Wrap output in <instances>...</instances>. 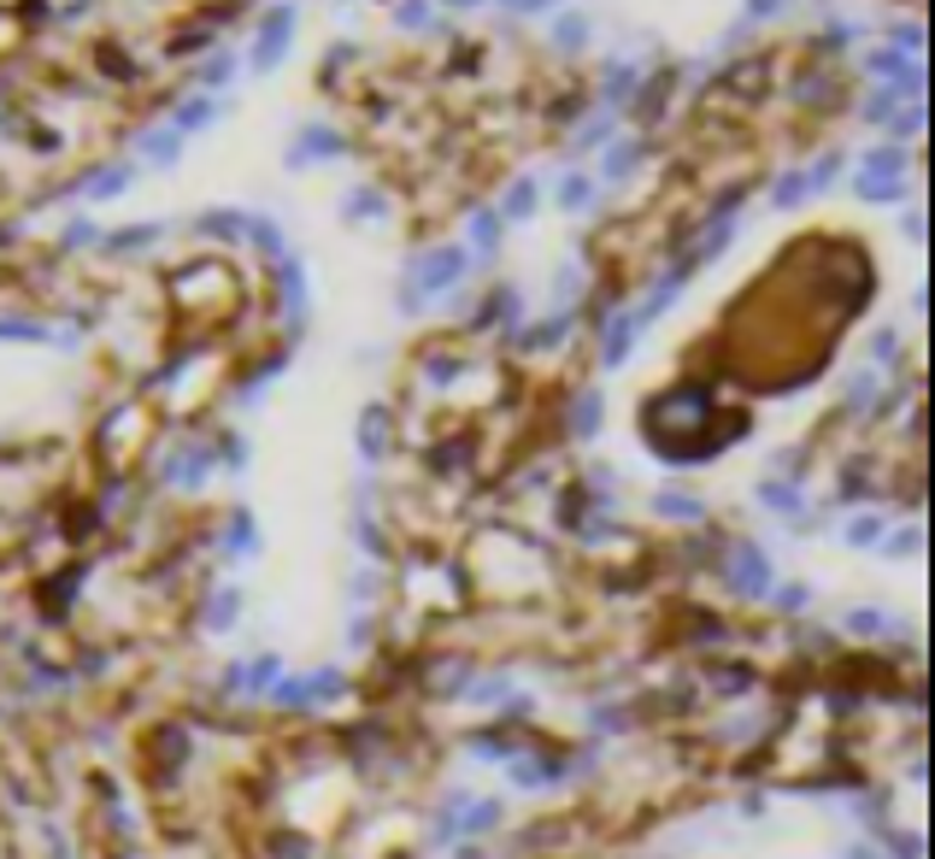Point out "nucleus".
<instances>
[{
    "mask_svg": "<svg viewBox=\"0 0 935 859\" xmlns=\"http://www.w3.org/2000/svg\"><path fill=\"white\" fill-rule=\"evenodd\" d=\"M288 42H295V7H272L259 18V36H254V71H277Z\"/></svg>",
    "mask_w": 935,
    "mask_h": 859,
    "instance_id": "nucleus-1",
    "label": "nucleus"
},
{
    "mask_svg": "<svg viewBox=\"0 0 935 859\" xmlns=\"http://www.w3.org/2000/svg\"><path fill=\"white\" fill-rule=\"evenodd\" d=\"M460 271H465V254L460 248H435L419 277H424V289H447V283H460Z\"/></svg>",
    "mask_w": 935,
    "mask_h": 859,
    "instance_id": "nucleus-2",
    "label": "nucleus"
},
{
    "mask_svg": "<svg viewBox=\"0 0 935 859\" xmlns=\"http://www.w3.org/2000/svg\"><path fill=\"white\" fill-rule=\"evenodd\" d=\"M218 118V100H206V95H189L177 107V136H189V130H206Z\"/></svg>",
    "mask_w": 935,
    "mask_h": 859,
    "instance_id": "nucleus-3",
    "label": "nucleus"
},
{
    "mask_svg": "<svg viewBox=\"0 0 935 859\" xmlns=\"http://www.w3.org/2000/svg\"><path fill=\"white\" fill-rule=\"evenodd\" d=\"M177 148H183L177 130H148V136H141V154H148L154 166H177Z\"/></svg>",
    "mask_w": 935,
    "mask_h": 859,
    "instance_id": "nucleus-4",
    "label": "nucleus"
},
{
    "mask_svg": "<svg viewBox=\"0 0 935 859\" xmlns=\"http://www.w3.org/2000/svg\"><path fill=\"white\" fill-rule=\"evenodd\" d=\"M865 177H906V154H900V148L865 154Z\"/></svg>",
    "mask_w": 935,
    "mask_h": 859,
    "instance_id": "nucleus-5",
    "label": "nucleus"
},
{
    "mask_svg": "<svg viewBox=\"0 0 935 859\" xmlns=\"http://www.w3.org/2000/svg\"><path fill=\"white\" fill-rule=\"evenodd\" d=\"M553 42L559 48H589V18H559V24H553Z\"/></svg>",
    "mask_w": 935,
    "mask_h": 859,
    "instance_id": "nucleus-6",
    "label": "nucleus"
},
{
    "mask_svg": "<svg viewBox=\"0 0 935 859\" xmlns=\"http://www.w3.org/2000/svg\"><path fill=\"white\" fill-rule=\"evenodd\" d=\"M636 159H641V141H618V148L607 154V177L618 182V177H630L636 171Z\"/></svg>",
    "mask_w": 935,
    "mask_h": 859,
    "instance_id": "nucleus-7",
    "label": "nucleus"
},
{
    "mask_svg": "<svg viewBox=\"0 0 935 859\" xmlns=\"http://www.w3.org/2000/svg\"><path fill=\"white\" fill-rule=\"evenodd\" d=\"M124 182H130V166H112V171H95L89 182H82V195H118Z\"/></svg>",
    "mask_w": 935,
    "mask_h": 859,
    "instance_id": "nucleus-8",
    "label": "nucleus"
},
{
    "mask_svg": "<svg viewBox=\"0 0 935 859\" xmlns=\"http://www.w3.org/2000/svg\"><path fill=\"white\" fill-rule=\"evenodd\" d=\"M471 241H476L483 254H494V241H501V218H494V213H476V218H471Z\"/></svg>",
    "mask_w": 935,
    "mask_h": 859,
    "instance_id": "nucleus-9",
    "label": "nucleus"
},
{
    "mask_svg": "<svg viewBox=\"0 0 935 859\" xmlns=\"http://www.w3.org/2000/svg\"><path fill=\"white\" fill-rule=\"evenodd\" d=\"M636 83H641V71H636V66L607 71V100H630V95H636Z\"/></svg>",
    "mask_w": 935,
    "mask_h": 859,
    "instance_id": "nucleus-10",
    "label": "nucleus"
},
{
    "mask_svg": "<svg viewBox=\"0 0 935 859\" xmlns=\"http://www.w3.org/2000/svg\"><path fill=\"white\" fill-rule=\"evenodd\" d=\"M559 207H565V213H583V207H589V177H565V182H559Z\"/></svg>",
    "mask_w": 935,
    "mask_h": 859,
    "instance_id": "nucleus-11",
    "label": "nucleus"
},
{
    "mask_svg": "<svg viewBox=\"0 0 935 859\" xmlns=\"http://www.w3.org/2000/svg\"><path fill=\"white\" fill-rule=\"evenodd\" d=\"M535 213V182H512L506 189V218H530Z\"/></svg>",
    "mask_w": 935,
    "mask_h": 859,
    "instance_id": "nucleus-12",
    "label": "nucleus"
},
{
    "mask_svg": "<svg viewBox=\"0 0 935 859\" xmlns=\"http://www.w3.org/2000/svg\"><path fill=\"white\" fill-rule=\"evenodd\" d=\"M394 24H401V30H424L430 24V0H401V7H394Z\"/></svg>",
    "mask_w": 935,
    "mask_h": 859,
    "instance_id": "nucleus-13",
    "label": "nucleus"
},
{
    "mask_svg": "<svg viewBox=\"0 0 935 859\" xmlns=\"http://www.w3.org/2000/svg\"><path fill=\"white\" fill-rule=\"evenodd\" d=\"M230 71H236V59H230V53H213V59L200 66V83L218 89V83H230Z\"/></svg>",
    "mask_w": 935,
    "mask_h": 859,
    "instance_id": "nucleus-14",
    "label": "nucleus"
},
{
    "mask_svg": "<svg viewBox=\"0 0 935 859\" xmlns=\"http://www.w3.org/2000/svg\"><path fill=\"white\" fill-rule=\"evenodd\" d=\"M630 330H636V318H623V324L607 330V365H618L623 354H630Z\"/></svg>",
    "mask_w": 935,
    "mask_h": 859,
    "instance_id": "nucleus-15",
    "label": "nucleus"
},
{
    "mask_svg": "<svg viewBox=\"0 0 935 859\" xmlns=\"http://www.w3.org/2000/svg\"><path fill=\"white\" fill-rule=\"evenodd\" d=\"M888 48L918 53V48H924V24H895V30H888Z\"/></svg>",
    "mask_w": 935,
    "mask_h": 859,
    "instance_id": "nucleus-16",
    "label": "nucleus"
},
{
    "mask_svg": "<svg viewBox=\"0 0 935 859\" xmlns=\"http://www.w3.org/2000/svg\"><path fill=\"white\" fill-rule=\"evenodd\" d=\"M800 195H806V171H788V177L777 182V207H795Z\"/></svg>",
    "mask_w": 935,
    "mask_h": 859,
    "instance_id": "nucleus-17",
    "label": "nucleus"
},
{
    "mask_svg": "<svg viewBox=\"0 0 935 859\" xmlns=\"http://www.w3.org/2000/svg\"><path fill=\"white\" fill-rule=\"evenodd\" d=\"M594 424H600V395H583V406H577V430L594 436Z\"/></svg>",
    "mask_w": 935,
    "mask_h": 859,
    "instance_id": "nucleus-18",
    "label": "nucleus"
},
{
    "mask_svg": "<svg viewBox=\"0 0 935 859\" xmlns=\"http://www.w3.org/2000/svg\"><path fill=\"white\" fill-rule=\"evenodd\" d=\"M912 130H924V107H918V100L906 107V118H895V148H900V136H912Z\"/></svg>",
    "mask_w": 935,
    "mask_h": 859,
    "instance_id": "nucleus-19",
    "label": "nucleus"
},
{
    "mask_svg": "<svg viewBox=\"0 0 935 859\" xmlns=\"http://www.w3.org/2000/svg\"><path fill=\"white\" fill-rule=\"evenodd\" d=\"M783 12V0H747V18H754V24H759V18H777Z\"/></svg>",
    "mask_w": 935,
    "mask_h": 859,
    "instance_id": "nucleus-20",
    "label": "nucleus"
},
{
    "mask_svg": "<svg viewBox=\"0 0 935 859\" xmlns=\"http://www.w3.org/2000/svg\"><path fill=\"white\" fill-rule=\"evenodd\" d=\"M506 7H512V12H548L553 0H506Z\"/></svg>",
    "mask_w": 935,
    "mask_h": 859,
    "instance_id": "nucleus-21",
    "label": "nucleus"
},
{
    "mask_svg": "<svg viewBox=\"0 0 935 859\" xmlns=\"http://www.w3.org/2000/svg\"><path fill=\"white\" fill-rule=\"evenodd\" d=\"M447 7H476V0H447Z\"/></svg>",
    "mask_w": 935,
    "mask_h": 859,
    "instance_id": "nucleus-22",
    "label": "nucleus"
}]
</instances>
